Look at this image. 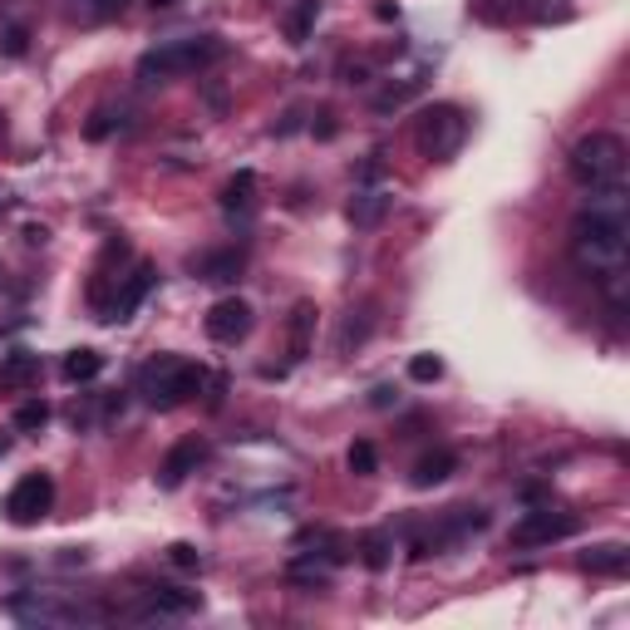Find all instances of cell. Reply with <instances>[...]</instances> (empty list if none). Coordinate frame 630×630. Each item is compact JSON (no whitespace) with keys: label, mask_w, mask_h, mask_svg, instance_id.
Segmentation results:
<instances>
[{"label":"cell","mask_w":630,"mask_h":630,"mask_svg":"<svg viewBox=\"0 0 630 630\" xmlns=\"http://www.w3.org/2000/svg\"><path fill=\"white\" fill-rule=\"evenodd\" d=\"M15 616L30 626H75V621H99V611H84V606H59V601H35V596H20Z\"/></svg>","instance_id":"9c48e42d"},{"label":"cell","mask_w":630,"mask_h":630,"mask_svg":"<svg viewBox=\"0 0 630 630\" xmlns=\"http://www.w3.org/2000/svg\"><path fill=\"white\" fill-rule=\"evenodd\" d=\"M213 59H222V40H213V35L167 40V45H158L139 59V79L143 84H167V79L197 75V69H207Z\"/></svg>","instance_id":"7a4b0ae2"},{"label":"cell","mask_w":630,"mask_h":630,"mask_svg":"<svg viewBox=\"0 0 630 630\" xmlns=\"http://www.w3.org/2000/svg\"><path fill=\"white\" fill-rule=\"evenodd\" d=\"M572 532H576V518H572V512L542 508V512H528V518L512 528V547H552V542L572 537Z\"/></svg>","instance_id":"52a82bcc"},{"label":"cell","mask_w":630,"mask_h":630,"mask_svg":"<svg viewBox=\"0 0 630 630\" xmlns=\"http://www.w3.org/2000/svg\"><path fill=\"white\" fill-rule=\"evenodd\" d=\"M193 271L203 281H237L241 276V251H207L193 261Z\"/></svg>","instance_id":"2e32d148"},{"label":"cell","mask_w":630,"mask_h":630,"mask_svg":"<svg viewBox=\"0 0 630 630\" xmlns=\"http://www.w3.org/2000/svg\"><path fill=\"white\" fill-rule=\"evenodd\" d=\"M197 464H203V444H197V438H187V444H177L173 454L163 458V468H158V482H163V488H177L187 472H197Z\"/></svg>","instance_id":"7c38bea8"},{"label":"cell","mask_w":630,"mask_h":630,"mask_svg":"<svg viewBox=\"0 0 630 630\" xmlns=\"http://www.w3.org/2000/svg\"><path fill=\"white\" fill-rule=\"evenodd\" d=\"M123 6H129V0H75V20H84V25H94V20L119 15Z\"/></svg>","instance_id":"603a6c76"},{"label":"cell","mask_w":630,"mask_h":630,"mask_svg":"<svg viewBox=\"0 0 630 630\" xmlns=\"http://www.w3.org/2000/svg\"><path fill=\"white\" fill-rule=\"evenodd\" d=\"M35 380H40V355L15 350L0 360V390H30Z\"/></svg>","instance_id":"5bb4252c"},{"label":"cell","mask_w":630,"mask_h":630,"mask_svg":"<svg viewBox=\"0 0 630 630\" xmlns=\"http://www.w3.org/2000/svg\"><path fill=\"white\" fill-rule=\"evenodd\" d=\"M203 380H207L203 365L177 360V355H158L153 365H143L139 390L149 394L153 409H177V404H187V399L203 390Z\"/></svg>","instance_id":"277c9868"},{"label":"cell","mask_w":630,"mask_h":630,"mask_svg":"<svg viewBox=\"0 0 630 630\" xmlns=\"http://www.w3.org/2000/svg\"><path fill=\"white\" fill-rule=\"evenodd\" d=\"M6 448H10V438H6V434H0V458H6Z\"/></svg>","instance_id":"83f0119b"},{"label":"cell","mask_w":630,"mask_h":630,"mask_svg":"<svg viewBox=\"0 0 630 630\" xmlns=\"http://www.w3.org/2000/svg\"><path fill=\"white\" fill-rule=\"evenodd\" d=\"M345 464H350L355 478H370L374 468H380V454H374L370 438H360V444H350V454H345Z\"/></svg>","instance_id":"7402d4cb"},{"label":"cell","mask_w":630,"mask_h":630,"mask_svg":"<svg viewBox=\"0 0 630 630\" xmlns=\"http://www.w3.org/2000/svg\"><path fill=\"white\" fill-rule=\"evenodd\" d=\"M626 163H630V149L621 133H586L582 143L572 149V177L582 187H611V183H626Z\"/></svg>","instance_id":"3957f363"},{"label":"cell","mask_w":630,"mask_h":630,"mask_svg":"<svg viewBox=\"0 0 630 630\" xmlns=\"http://www.w3.org/2000/svg\"><path fill=\"white\" fill-rule=\"evenodd\" d=\"M468 139V113L458 109V104H434V109L419 113V129H414V143L424 158H434V163H448L458 149H464Z\"/></svg>","instance_id":"5b68a950"},{"label":"cell","mask_w":630,"mask_h":630,"mask_svg":"<svg viewBox=\"0 0 630 630\" xmlns=\"http://www.w3.org/2000/svg\"><path fill=\"white\" fill-rule=\"evenodd\" d=\"M315 15H321V0H296V10H291V20H286V35L296 40V45H306Z\"/></svg>","instance_id":"ffe728a7"},{"label":"cell","mask_w":630,"mask_h":630,"mask_svg":"<svg viewBox=\"0 0 630 630\" xmlns=\"http://www.w3.org/2000/svg\"><path fill=\"white\" fill-rule=\"evenodd\" d=\"M149 286H153V267H133V276H123L119 296H113L99 315H104V321H129V315L139 311V301L149 296Z\"/></svg>","instance_id":"30bf717a"},{"label":"cell","mask_w":630,"mask_h":630,"mask_svg":"<svg viewBox=\"0 0 630 630\" xmlns=\"http://www.w3.org/2000/svg\"><path fill=\"white\" fill-rule=\"evenodd\" d=\"M50 508H55V478H50V472H25V478L6 492V518L15 522V528H35Z\"/></svg>","instance_id":"8992f818"},{"label":"cell","mask_w":630,"mask_h":630,"mask_svg":"<svg viewBox=\"0 0 630 630\" xmlns=\"http://www.w3.org/2000/svg\"><path fill=\"white\" fill-rule=\"evenodd\" d=\"M251 193H257V173H251V167H241L232 183L222 187V207H227V213H237V207L247 213V207H251Z\"/></svg>","instance_id":"d6986e66"},{"label":"cell","mask_w":630,"mask_h":630,"mask_svg":"<svg viewBox=\"0 0 630 630\" xmlns=\"http://www.w3.org/2000/svg\"><path fill=\"white\" fill-rule=\"evenodd\" d=\"M99 370H104V355L99 350H69L65 355V380L69 384H89Z\"/></svg>","instance_id":"ac0fdd59"},{"label":"cell","mask_w":630,"mask_h":630,"mask_svg":"<svg viewBox=\"0 0 630 630\" xmlns=\"http://www.w3.org/2000/svg\"><path fill=\"white\" fill-rule=\"evenodd\" d=\"M365 566H370V572H384V566H390V537H384V532H370V537H365Z\"/></svg>","instance_id":"d4e9b609"},{"label":"cell","mask_w":630,"mask_h":630,"mask_svg":"<svg viewBox=\"0 0 630 630\" xmlns=\"http://www.w3.org/2000/svg\"><path fill=\"white\" fill-rule=\"evenodd\" d=\"M50 424V404L45 399H30V404L15 409V434H40Z\"/></svg>","instance_id":"44dd1931"},{"label":"cell","mask_w":630,"mask_h":630,"mask_svg":"<svg viewBox=\"0 0 630 630\" xmlns=\"http://www.w3.org/2000/svg\"><path fill=\"white\" fill-rule=\"evenodd\" d=\"M173 562H177V566H197V552L187 547V542H177V547H173Z\"/></svg>","instance_id":"4316f807"},{"label":"cell","mask_w":630,"mask_h":630,"mask_svg":"<svg viewBox=\"0 0 630 630\" xmlns=\"http://www.w3.org/2000/svg\"><path fill=\"white\" fill-rule=\"evenodd\" d=\"M315 325H321V311H315V301H296V311H291V360H311L315 350Z\"/></svg>","instance_id":"8fae6325"},{"label":"cell","mask_w":630,"mask_h":630,"mask_svg":"<svg viewBox=\"0 0 630 630\" xmlns=\"http://www.w3.org/2000/svg\"><path fill=\"white\" fill-rule=\"evenodd\" d=\"M207 335H213L217 345H237L241 335L251 330V306L241 296H227V301H217L213 311H207Z\"/></svg>","instance_id":"ba28073f"},{"label":"cell","mask_w":630,"mask_h":630,"mask_svg":"<svg viewBox=\"0 0 630 630\" xmlns=\"http://www.w3.org/2000/svg\"><path fill=\"white\" fill-rule=\"evenodd\" d=\"M390 207H394L390 193H380V187H365V193L350 197V222L355 227H380L384 217H390Z\"/></svg>","instance_id":"4fadbf2b"},{"label":"cell","mask_w":630,"mask_h":630,"mask_svg":"<svg viewBox=\"0 0 630 630\" xmlns=\"http://www.w3.org/2000/svg\"><path fill=\"white\" fill-rule=\"evenodd\" d=\"M572 261H576V271H586L591 281L611 276V271H626L630 267V222L582 213L572 222Z\"/></svg>","instance_id":"6da1fadb"},{"label":"cell","mask_w":630,"mask_h":630,"mask_svg":"<svg viewBox=\"0 0 630 630\" xmlns=\"http://www.w3.org/2000/svg\"><path fill=\"white\" fill-rule=\"evenodd\" d=\"M409 380L414 384H438L444 380V360H438V355H414V360H409Z\"/></svg>","instance_id":"cb8c5ba5"},{"label":"cell","mask_w":630,"mask_h":630,"mask_svg":"<svg viewBox=\"0 0 630 630\" xmlns=\"http://www.w3.org/2000/svg\"><path fill=\"white\" fill-rule=\"evenodd\" d=\"M582 566L591 576H626V566H630V547L626 542H601V547H591L582 556Z\"/></svg>","instance_id":"9a60e30c"},{"label":"cell","mask_w":630,"mask_h":630,"mask_svg":"<svg viewBox=\"0 0 630 630\" xmlns=\"http://www.w3.org/2000/svg\"><path fill=\"white\" fill-rule=\"evenodd\" d=\"M532 20H572V6H566V0H537Z\"/></svg>","instance_id":"484cf974"},{"label":"cell","mask_w":630,"mask_h":630,"mask_svg":"<svg viewBox=\"0 0 630 630\" xmlns=\"http://www.w3.org/2000/svg\"><path fill=\"white\" fill-rule=\"evenodd\" d=\"M454 468H458V458L448 454V448H438V454H428L414 464V488H438L444 478H454Z\"/></svg>","instance_id":"e0dca14e"}]
</instances>
